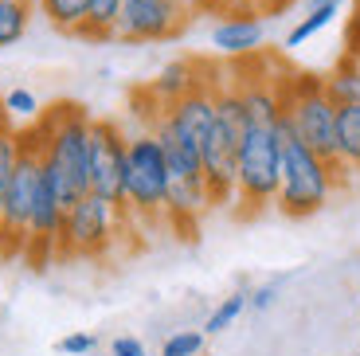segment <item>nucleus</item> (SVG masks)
<instances>
[{"mask_svg":"<svg viewBox=\"0 0 360 356\" xmlns=\"http://www.w3.org/2000/svg\"><path fill=\"white\" fill-rule=\"evenodd\" d=\"M39 141V169L51 184L63 212L90 192L86 172V141H90V114L79 102H55L44 117L32 122Z\"/></svg>","mask_w":360,"mask_h":356,"instance_id":"1","label":"nucleus"},{"mask_svg":"<svg viewBox=\"0 0 360 356\" xmlns=\"http://www.w3.org/2000/svg\"><path fill=\"white\" fill-rule=\"evenodd\" d=\"M278 137H282V172H278L274 208H278L286 220H309V215H317L329 204V196H333L345 180L294 134L286 110H282V117H278Z\"/></svg>","mask_w":360,"mask_h":356,"instance_id":"2","label":"nucleus"},{"mask_svg":"<svg viewBox=\"0 0 360 356\" xmlns=\"http://www.w3.org/2000/svg\"><path fill=\"white\" fill-rule=\"evenodd\" d=\"M282 110H286L294 134L317 153L341 180H349V169L337 153V106L325 94V75H286L282 79Z\"/></svg>","mask_w":360,"mask_h":356,"instance_id":"3","label":"nucleus"},{"mask_svg":"<svg viewBox=\"0 0 360 356\" xmlns=\"http://www.w3.org/2000/svg\"><path fill=\"white\" fill-rule=\"evenodd\" d=\"M278 172H282V137L278 122L262 125L247 122L243 145H239V172H235V215L255 220L266 208H274L278 196Z\"/></svg>","mask_w":360,"mask_h":356,"instance_id":"4","label":"nucleus"},{"mask_svg":"<svg viewBox=\"0 0 360 356\" xmlns=\"http://www.w3.org/2000/svg\"><path fill=\"white\" fill-rule=\"evenodd\" d=\"M169 160L153 129H137L126 145V215L141 223H165Z\"/></svg>","mask_w":360,"mask_h":356,"instance_id":"5","label":"nucleus"},{"mask_svg":"<svg viewBox=\"0 0 360 356\" xmlns=\"http://www.w3.org/2000/svg\"><path fill=\"white\" fill-rule=\"evenodd\" d=\"M20 157L12 169V184L0 204V258H24L32 212L39 196V141L36 129H20Z\"/></svg>","mask_w":360,"mask_h":356,"instance_id":"6","label":"nucleus"},{"mask_svg":"<svg viewBox=\"0 0 360 356\" xmlns=\"http://www.w3.org/2000/svg\"><path fill=\"white\" fill-rule=\"evenodd\" d=\"M129 215L117 204L86 192L75 200L63 215V235H59V258H102L114 247L117 231Z\"/></svg>","mask_w":360,"mask_h":356,"instance_id":"7","label":"nucleus"},{"mask_svg":"<svg viewBox=\"0 0 360 356\" xmlns=\"http://www.w3.org/2000/svg\"><path fill=\"white\" fill-rule=\"evenodd\" d=\"M192 0H122L114 24V39L122 44H165L180 39L192 24Z\"/></svg>","mask_w":360,"mask_h":356,"instance_id":"8","label":"nucleus"},{"mask_svg":"<svg viewBox=\"0 0 360 356\" xmlns=\"http://www.w3.org/2000/svg\"><path fill=\"white\" fill-rule=\"evenodd\" d=\"M126 145L129 137L122 134L117 122L90 117V141H86V172H90V192L110 204H126ZM126 212V208H122Z\"/></svg>","mask_w":360,"mask_h":356,"instance_id":"9","label":"nucleus"},{"mask_svg":"<svg viewBox=\"0 0 360 356\" xmlns=\"http://www.w3.org/2000/svg\"><path fill=\"white\" fill-rule=\"evenodd\" d=\"M212 44H216L219 55H227V59H251L262 47V16L251 4H239V8L224 12L219 24L212 27Z\"/></svg>","mask_w":360,"mask_h":356,"instance_id":"10","label":"nucleus"},{"mask_svg":"<svg viewBox=\"0 0 360 356\" xmlns=\"http://www.w3.org/2000/svg\"><path fill=\"white\" fill-rule=\"evenodd\" d=\"M204 75H207V59H176V63H169L153 82H149V94H153L161 106H172V102L184 98Z\"/></svg>","mask_w":360,"mask_h":356,"instance_id":"11","label":"nucleus"},{"mask_svg":"<svg viewBox=\"0 0 360 356\" xmlns=\"http://www.w3.org/2000/svg\"><path fill=\"white\" fill-rule=\"evenodd\" d=\"M337 153L349 172H360V102L337 106Z\"/></svg>","mask_w":360,"mask_h":356,"instance_id":"12","label":"nucleus"},{"mask_svg":"<svg viewBox=\"0 0 360 356\" xmlns=\"http://www.w3.org/2000/svg\"><path fill=\"white\" fill-rule=\"evenodd\" d=\"M325 94L333 98V106H352L360 102V63L352 55H341L337 67L325 75Z\"/></svg>","mask_w":360,"mask_h":356,"instance_id":"13","label":"nucleus"},{"mask_svg":"<svg viewBox=\"0 0 360 356\" xmlns=\"http://www.w3.org/2000/svg\"><path fill=\"white\" fill-rule=\"evenodd\" d=\"M39 12H44V20L55 32L79 36V27L86 24V16H90V0H39Z\"/></svg>","mask_w":360,"mask_h":356,"instance_id":"14","label":"nucleus"},{"mask_svg":"<svg viewBox=\"0 0 360 356\" xmlns=\"http://www.w3.org/2000/svg\"><path fill=\"white\" fill-rule=\"evenodd\" d=\"M117 12H122V0H90V16H86V24L79 27V39H90V44L114 39Z\"/></svg>","mask_w":360,"mask_h":356,"instance_id":"15","label":"nucleus"},{"mask_svg":"<svg viewBox=\"0 0 360 356\" xmlns=\"http://www.w3.org/2000/svg\"><path fill=\"white\" fill-rule=\"evenodd\" d=\"M32 0H0V47H12L27 36Z\"/></svg>","mask_w":360,"mask_h":356,"instance_id":"16","label":"nucleus"},{"mask_svg":"<svg viewBox=\"0 0 360 356\" xmlns=\"http://www.w3.org/2000/svg\"><path fill=\"white\" fill-rule=\"evenodd\" d=\"M247 310V290H235V294H227L224 302L212 310V317L204 321V333L207 337H219L224 329H231L235 321H239V313Z\"/></svg>","mask_w":360,"mask_h":356,"instance_id":"17","label":"nucleus"},{"mask_svg":"<svg viewBox=\"0 0 360 356\" xmlns=\"http://www.w3.org/2000/svg\"><path fill=\"white\" fill-rule=\"evenodd\" d=\"M341 8H306V16L297 20L294 27H290V36H286V47H302L306 39H314L321 27H329L333 24V16Z\"/></svg>","mask_w":360,"mask_h":356,"instance_id":"18","label":"nucleus"},{"mask_svg":"<svg viewBox=\"0 0 360 356\" xmlns=\"http://www.w3.org/2000/svg\"><path fill=\"white\" fill-rule=\"evenodd\" d=\"M16 157H20V137H16V129H4V134H0V204H4V192H8V184H12Z\"/></svg>","mask_w":360,"mask_h":356,"instance_id":"19","label":"nucleus"},{"mask_svg":"<svg viewBox=\"0 0 360 356\" xmlns=\"http://www.w3.org/2000/svg\"><path fill=\"white\" fill-rule=\"evenodd\" d=\"M200 352H204V333H196V329L172 333L161 348V356H200Z\"/></svg>","mask_w":360,"mask_h":356,"instance_id":"20","label":"nucleus"},{"mask_svg":"<svg viewBox=\"0 0 360 356\" xmlns=\"http://www.w3.org/2000/svg\"><path fill=\"white\" fill-rule=\"evenodd\" d=\"M4 110H8L12 117H27V122H36V117H39V98L32 94V90L16 87V90L4 94Z\"/></svg>","mask_w":360,"mask_h":356,"instance_id":"21","label":"nucleus"},{"mask_svg":"<svg viewBox=\"0 0 360 356\" xmlns=\"http://www.w3.org/2000/svg\"><path fill=\"white\" fill-rule=\"evenodd\" d=\"M55 348H59V352H67V356H86V352H94V348H98V337H94V333H71V337H63Z\"/></svg>","mask_w":360,"mask_h":356,"instance_id":"22","label":"nucleus"},{"mask_svg":"<svg viewBox=\"0 0 360 356\" xmlns=\"http://www.w3.org/2000/svg\"><path fill=\"white\" fill-rule=\"evenodd\" d=\"M278 302V282H266V286H259V290H251V294H247V305H251V310H270V305Z\"/></svg>","mask_w":360,"mask_h":356,"instance_id":"23","label":"nucleus"},{"mask_svg":"<svg viewBox=\"0 0 360 356\" xmlns=\"http://www.w3.org/2000/svg\"><path fill=\"white\" fill-rule=\"evenodd\" d=\"M239 4H247V0H192L196 16H200V12H204V16H224V12L239 8Z\"/></svg>","mask_w":360,"mask_h":356,"instance_id":"24","label":"nucleus"},{"mask_svg":"<svg viewBox=\"0 0 360 356\" xmlns=\"http://www.w3.org/2000/svg\"><path fill=\"white\" fill-rule=\"evenodd\" d=\"M247 4H251L259 16H282V12L294 4V0H247Z\"/></svg>","mask_w":360,"mask_h":356,"instance_id":"25","label":"nucleus"},{"mask_svg":"<svg viewBox=\"0 0 360 356\" xmlns=\"http://www.w3.org/2000/svg\"><path fill=\"white\" fill-rule=\"evenodd\" d=\"M110 352L114 356H145V345L137 337H117L114 345H110Z\"/></svg>","mask_w":360,"mask_h":356,"instance_id":"26","label":"nucleus"},{"mask_svg":"<svg viewBox=\"0 0 360 356\" xmlns=\"http://www.w3.org/2000/svg\"><path fill=\"white\" fill-rule=\"evenodd\" d=\"M4 129H12V114L4 110V98H0V134H4Z\"/></svg>","mask_w":360,"mask_h":356,"instance_id":"27","label":"nucleus"}]
</instances>
